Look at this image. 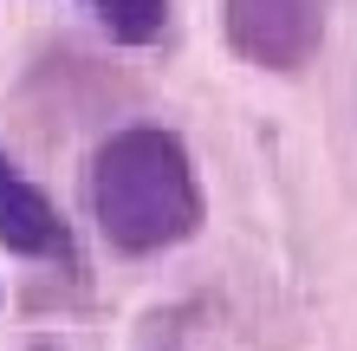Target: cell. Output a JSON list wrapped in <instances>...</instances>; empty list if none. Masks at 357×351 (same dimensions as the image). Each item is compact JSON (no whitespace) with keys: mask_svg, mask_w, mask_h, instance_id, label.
Returning a JSON list of instances; mask_svg holds the SVG:
<instances>
[{"mask_svg":"<svg viewBox=\"0 0 357 351\" xmlns=\"http://www.w3.org/2000/svg\"><path fill=\"white\" fill-rule=\"evenodd\" d=\"M85 7L111 27V39H123V46H150V39H162V27H169V0H85Z\"/></svg>","mask_w":357,"mask_h":351,"instance_id":"4","label":"cell"},{"mask_svg":"<svg viewBox=\"0 0 357 351\" xmlns=\"http://www.w3.org/2000/svg\"><path fill=\"white\" fill-rule=\"evenodd\" d=\"M227 46L266 72H299L325 39V0H227Z\"/></svg>","mask_w":357,"mask_h":351,"instance_id":"2","label":"cell"},{"mask_svg":"<svg viewBox=\"0 0 357 351\" xmlns=\"http://www.w3.org/2000/svg\"><path fill=\"white\" fill-rule=\"evenodd\" d=\"M91 215L117 254H162L202 228V182L176 130L130 124L91 156Z\"/></svg>","mask_w":357,"mask_h":351,"instance_id":"1","label":"cell"},{"mask_svg":"<svg viewBox=\"0 0 357 351\" xmlns=\"http://www.w3.org/2000/svg\"><path fill=\"white\" fill-rule=\"evenodd\" d=\"M0 247L33 260H72V228L59 221V209L13 170V156L0 150Z\"/></svg>","mask_w":357,"mask_h":351,"instance_id":"3","label":"cell"}]
</instances>
